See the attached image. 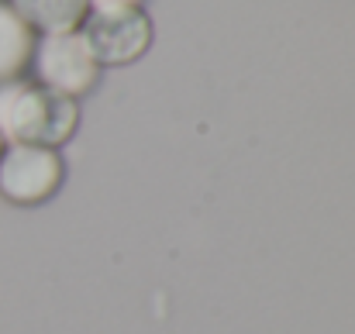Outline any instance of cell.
Instances as JSON below:
<instances>
[{"instance_id":"obj_1","label":"cell","mask_w":355,"mask_h":334,"mask_svg":"<svg viewBox=\"0 0 355 334\" xmlns=\"http://www.w3.org/2000/svg\"><path fill=\"white\" fill-rule=\"evenodd\" d=\"M80 107L42 83L7 80L0 83V141L3 145H45L59 148L73 138Z\"/></svg>"},{"instance_id":"obj_2","label":"cell","mask_w":355,"mask_h":334,"mask_svg":"<svg viewBox=\"0 0 355 334\" xmlns=\"http://www.w3.org/2000/svg\"><path fill=\"white\" fill-rule=\"evenodd\" d=\"M31 69L35 80L62 97H83L94 90L101 80V66L83 42L80 31H55V35H38L35 52H31Z\"/></svg>"},{"instance_id":"obj_3","label":"cell","mask_w":355,"mask_h":334,"mask_svg":"<svg viewBox=\"0 0 355 334\" xmlns=\"http://www.w3.org/2000/svg\"><path fill=\"white\" fill-rule=\"evenodd\" d=\"M83 42L90 45L97 66H128L152 49V17L141 7L90 10L80 24Z\"/></svg>"},{"instance_id":"obj_4","label":"cell","mask_w":355,"mask_h":334,"mask_svg":"<svg viewBox=\"0 0 355 334\" xmlns=\"http://www.w3.org/2000/svg\"><path fill=\"white\" fill-rule=\"evenodd\" d=\"M66 166L55 148L45 145H3L0 152V193L10 204L35 207L62 186Z\"/></svg>"},{"instance_id":"obj_5","label":"cell","mask_w":355,"mask_h":334,"mask_svg":"<svg viewBox=\"0 0 355 334\" xmlns=\"http://www.w3.org/2000/svg\"><path fill=\"white\" fill-rule=\"evenodd\" d=\"M7 3L38 35L80 31L83 17L90 14V3L87 0H7Z\"/></svg>"},{"instance_id":"obj_6","label":"cell","mask_w":355,"mask_h":334,"mask_svg":"<svg viewBox=\"0 0 355 334\" xmlns=\"http://www.w3.org/2000/svg\"><path fill=\"white\" fill-rule=\"evenodd\" d=\"M35 52V31L14 14L10 3H0V83L21 80V73L31 66Z\"/></svg>"},{"instance_id":"obj_7","label":"cell","mask_w":355,"mask_h":334,"mask_svg":"<svg viewBox=\"0 0 355 334\" xmlns=\"http://www.w3.org/2000/svg\"><path fill=\"white\" fill-rule=\"evenodd\" d=\"M90 10H111V7H141V0H87Z\"/></svg>"},{"instance_id":"obj_8","label":"cell","mask_w":355,"mask_h":334,"mask_svg":"<svg viewBox=\"0 0 355 334\" xmlns=\"http://www.w3.org/2000/svg\"><path fill=\"white\" fill-rule=\"evenodd\" d=\"M0 152H3V141H0Z\"/></svg>"}]
</instances>
